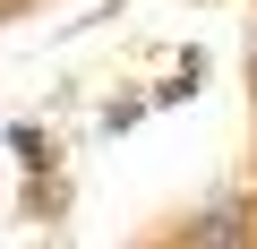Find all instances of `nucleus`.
I'll list each match as a JSON object with an SVG mask.
<instances>
[{"label": "nucleus", "mask_w": 257, "mask_h": 249, "mask_svg": "<svg viewBox=\"0 0 257 249\" xmlns=\"http://www.w3.org/2000/svg\"><path fill=\"white\" fill-rule=\"evenodd\" d=\"M0 18H35V0H0Z\"/></svg>", "instance_id": "7ed1b4c3"}, {"label": "nucleus", "mask_w": 257, "mask_h": 249, "mask_svg": "<svg viewBox=\"0 0 257 249\" xmlns=\"http://www.w3.org/2000/svg\"><path fill=\"white\" fill-rule=\"evenodd\" d=\"M248 120H257V60H248Z\"/></svg>", "instance_id": "20e7f679"}, {"label": "nucleus", "mask_w": 257, "mask_h": 249, "mask_svg": "<svg viewBox=\"0 0 257 249\" xmlns=\"http://www.w3.org/2000/svg\"><path fill=\"white\" fill-rule=\"evenodd\" d=\"M9 146H18V163H26V172H43V163H52V146H43V129H35V120H18V129H9Z\"/></svg>", "instance_id": "f03ea898"}, {"label": "nucleus", "mask_w": 257, "mask_h": 249, "mask_svg": "<svg viewBox=\"0 0 257 249\" xmlns=\"http://www.w3.org/2000/svg\"><path fill=\"white\" fill-rule=\"evenodd\" d=\"M248 60H257V9H248Z\"/></svg>", "instance_id": "39448f33"}, {"label": "nucleus", "mask_w": 257, "mask_h": 249, "mask_svg": "<svg viewBox=\"0 0 257 249\" xmlns=\"http://www.w3.org/2000/svg\"><path fill=\"white\" fill-rule=\"evenodd\" d=\"M155 249H180V240H155Z\"/></svg>", "instance_id": "423d86ee"}, {"label": "nucleus", "mask_w": 257, "mask_h": 249, "mask_svg": "<svg viewBox=\"0 0 257 249\" xmlns=\"http://www.w3.org/2000/svg\"><path fill=\"white\" fill-rule=\"evenodd\" d=\"M180 249H257V189H223L172 223Z\"/></svg>", "instance_id": "f257e3e1"}]
</instances>
